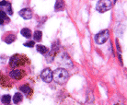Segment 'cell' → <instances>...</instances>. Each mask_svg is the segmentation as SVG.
<instances>
[{
	"mask_svg": "<svg viewBox=\"0 0 127 105\" xmlns=\"http://www.w3.org/2000/svg\"><path fill=\"white\" fill-rule=\"evenodd\" d=\"M68 77H69L68 71L64 68H57L53 72V78L58 84L65 83L68 79Z\"/></svg>",
	"mask_w": 127,
	"mask_h": 105,
	"instance_id": "cell-1",
	"label": "cell"
},
{
	"mask_svg": "<svg viewBox=\"0 0 127 105\" xmlns=\"http://www.w3.org/2000/svg\"><path fill=\"white\" fill-rule=\"evenodd\" d=\"M115 3V1H109V0H103V1H98L96 5V9L98 12H106L111 8L112 5Z\"/></svg>",
	"mask_w": 127,
	"mask_h": 105,
	"instance_id": "cell-2",
	"label": "cell"
},
{
	"mask_svg": "<svg viewBox=\"0 0 127 105\" xmlns=\"http://www.w3.org/2000/svg\"><path fill=\"white\" fill-rule=\"evenodd\" d=\"M109 38H110V32H109L108 30H104V31L99 32L94 37L95 41L98 44H103V43H105L109 40Z\"/></svg>",
	"mask_w": 127,
	"mask_h": 105,
	"instance_id": "cell-3",
	"label": "cell"
},
{
	"mask_svg": "<svg viewBox=\"0 0 127 105\" xmlns=\"http://www.w3.org/2000/svg\"><path fill=\"white\" fill-rule=\"evenodd\" d=\"M24 62H25V61H24V57L20 56L19 54H14L13 56L10 57L9 66H10V67H12V68H16V67H18L23 66V65L25 64Z\"/></svg>",
	"mask_w": 127,
	"mask_h": 105,
	"instance_id": "cell-4",
	"label": "cell"
},
{
	"mask_svg": "<svg viewBox=\"0 0 127 105\" xmlns=\"http://www.w3.org/2000/svg\"><path fill=\"white\" fill-rule=\"evenodd\" d=\"M41 78L44 82L50 83L53 80V72L50 68H45L41 73Z\"/></svg>",
	"mask_w": 127,
	"mask_h": 105,
	"instance_id": "cell-5",
	"label": "cell"
},
{
	"mask_svg": "<svg viewBox=\"0 0 127 105\" xmlns=\"http://www.w3.org/2000/svg\"><path fill=\"white\" fill-rule=\"evenodd\" d=\"M24 76H25V72L21 69H13L10 71V73H9L10 77L16 80L21 79Z\"/></svg>",
	"mask_w": 127,
	"mask_h": 105,
	"instance_id": "cell-6",
	"label": "cell"
},
{
	"mask_svg": "<svg viewBox=\"0 0 127 105\" xmlns=\"http://www.w3.org/2000/svg\"><path fill=\"white\" fill-rule=\"evenodd\" d=\"M19 14L24 19H31L32 18V12L30 8H23L19 11Z\"/></svg>",
	"mask_w": 127,
	"mask_h": 105,
	"instance_id": "cell-7",
	"label": "cell"
},
{
	"mask_svg": "<svg viewBox=\"0 0 127 105\" xmlns=\"http://www.w3.org/2000/svg\"><path fill=\"white\" fill-rule=\"evenodd\" d=\"M19 90H20V91H22L26 96L32 95V89H31V87H30L29 85H27V84L19 87Z\"/></svg>",
	"mask_w": 127,
	"mask_h": 105,
	"instance_id": "cell-8",
	"label": "cell"
},
{
	"mask_svg": "<svg viewBox=\"0 0 127 105\" xmlns=\"http://www.w3.org/2000/svg\"><path fill=\"white\" fill-rule=\"evenodd\" d=\"M16 35L14 34H8L6 35V37H5V39H4V41H5V42L6 43H7V44H10V43H12V42H14V41H16Z\"/></svg>",
	"mask_w": 127,
	"mask_h": 105,
	"instance_id": "cell-9",
	"label": "cell"
},
{
	"mask_svg": "<svg viewBox=\"0 0 127 105\" xmlns=\"http://www.w3.org/2000/svg\"><path fill=\"white\" fill-rule=\"evenodd\" d=\"M9 21L8 17L6 16V13L3 10H0V25H3L5 21Z\"/></svg>",
	"mask_w": 127,
	"mask_h": 105,
	"instance_id": "cell-10",
	"label": "cell"
},
{
	"mask_svg": "<svg viewBox=\"0 0 127 105\" xmlns=\"http://www.w3.org/2000/svg\"><path fill=\"white\" fill-rule=\"evenodd\" d=\"M20 33L22 36H24L25 38L30 39L32 37V31L29 29V28H23L21 31H20Z\"/></svg>",
	"mask_w": 127,
	"mask_h": 105,
	"instance_id": "cell-11",
	"label": "cell"
},
{
	"mask_svg": "<svg viewBox=\"0 0 127 105\" xmlns=\"http://www.w3.org/2000/svg\"><path fill=\"white\" fill-rule=\"evenodd\" d=\"M22 100H23V96L20 92H17L14 95V97H13V102L15 104H19L20 102H22Z\"/></svg>",
	"mask_w": 127,
	"mask_h": 105,
	"instance_id": "cell-12",
	"label": "cell"
},
{
	"mask_svg": "<svg viewBox=\"0 0 127 105\" xmlns=\"http://www.w3.org/2000/svg\"><path fill=\"white\" fill-rule=\"evenodd\" d=\"M36 49H37V51L41 54H47L48 52H49V49H48L46 46L44 45H41V44H38L36 46Z\"/></svg>",
	"mask_w": 127,
	"mask_h": 105,
	"instance_id": "cell-13",
	"label": "cell"
},
{
	"mask_svg": "<svg viewBox=\"0 0 127 105\" xmlns=\"http://www.w3.org/2000/svg\"><path fill=\"white\" fill-rule=\"evenodd\" d=\"M41 38H42V32L41 31H35L34 34H33V39L36 41H41Z\"/></svg>",
	"mask_w": 127,
	"mask_h": 105,
	"instance_id": "cell-14",
	"label": "cell"
},
{
	"mask_svg": "<svg viewBox=\"0 0 127 105\" xmlns=\"http://www.w3.org/2000/svg\"><path fill=\"white\" fill-rule=\"evenodd\" d=\"M64 7V1H56V2H55L54 8H55V10H56V11L63 10Z\"/></svg>",
	"mask_w": 127,
	"mask_h": 105,
	"instance_id": "cell-15",
	"label": "cell"
},
{
	"mask_svg": "<svg viewBox=\"0 0 127 105\" xmlns=\"http://www.w3.org/2000/svg\"><path fill=\"white\" fill-rule=\"evenodd\" d=\"M10 101H11V97L10 95H4L1 98V102H3L4 104H9Z\"/></svg>",
	"mask_w": 127,
	"mask_h": 105,
	"instance_id": "cell-16",
	"label": "cell"
},
{
	"mask_svg": "<svg viewBox=\"0 0 127 105\" xmlns=\"http://www.w3.org/2000/svg\"><path fill=\"white\" fill-rule=\"evenodd\" d=\"M24 46L25 47H29V48H32V47H34V45H35V41H27V42H24Z\"/></svg>",
	"mask_w": 127,
	"mask_h": 105,
	"instance_id": "cell-17",
	"label": "cell"
},
{
	"mask_svg": "<svg viewBox=\"0 0 127 105\" xmlns=\"http://www.w3.org/2000/svg\"><path fill=\"white\" fill-rule=\"evenodd\" d=\"M6 13L8 14V15H12L13 14V11H12V7H11V3L8 2V4L6 5Z\"/></svg>",
	"mask_w": 127,
	"mask_h": 105,
	"instance_id": "cell-18",
	"label": "cell"
},
{
	"mask_svg": "<svg viewBox=\"0 0 127 105\" xmlns=\"http://www.w3.org/2000/svg\"><path fill=\"white\" fill-rule=\"evenodd\" d=\"M115 42H116V48H117L118 52H119V53H121L122 49H121V47H120V44H119V41H118L117 39H116V41H115Z\"/></svg>",
	"mask_w": 127,
	"mask_h": 105,
	"instance_id": "cell-19",
	"label": "cell"
},
{
	"mask_svg": "<svg viewBox=\"0 0 127 105\" xmlns=\"http://www.w3.org/2000/svg\"><path fill=\"white\" fill-rule=\"evenodd\" d=\"M8 4V2H6V1H1L0 2V6H6Z\"/></svg>",
	"mask_w": 127,
	"mask_h": 105,
	"instance_id": "cell-20",
	"label": "cell"
},
{
	"mask_svg": "<svg viewBox=\"0 0 127 105\" xmlns=\"http://www.w3.org/2000/svg\"><path fill=\"white\" fill-rule=\"evenodd\" d=\"M118 57H119V60H120V63H121V64L123 65V60H122V56H121V54H118Z\"/></svg>",
	"mask_w": 127,
	"mask_h": 105,
	"instance_id": "cell-21",
	"label": "cell"
},
{
	"mask_svg": "<svg viewBox=\"0 0 127 105\" xmlns=\"http://www.w3.org/2000/svg\"><path fill=\"white\" fill-rule=\"evenodd\" d=\"M5 105H9V104H5Z\"/></svg>",
	"mask_w": 127,
	"mask_h": 105,
	"instance_id": "cell-22",
	"label": "cell"
}]
</instances>
